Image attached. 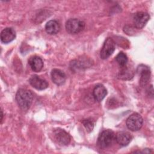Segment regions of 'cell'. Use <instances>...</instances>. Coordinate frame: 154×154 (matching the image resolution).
Masks as SVG:
<instances>
[{"mask_svg": "<svg viewBox=\"0 0 154 154\" xmlns=\"http://www.w3.org/2000/svg\"><path fill=\"white\" fill-rule=\"evenodd\" d=\"M115 48L116 45L114 40L110 37L107 38L105 40L102 46V48L100 50V58L103 60L108 58L109 56H111L112 54V53L115 51Z\"/></svg>", "mask_w": 154, "mask_h": 154, "instance_id": "5b68a950", "label": "cell"}, {"mask_svg": "<svg viewBox=\"0 0 154 154\" xmlns=\"http://www.w3.org/2000/svg\"><path fill=\"white\" fill-rule=\"evenodd\" d=\"M132 137L131 134L127 132H119L115 137L117 143L121 146H126L131 141Z\"/></svg>", "mask_w": 154, "mask_h": 154, "instance_id": "7c38bea8", "label": "cell"}, {"mask_svg": "<svg viewBox=\"0 0 154 154\" xmlns=\"http://www.w3.org/2000/svg\"><path fill=\"white\" fill-rule=\"evenodd\" d=\"M150 19V16L146 12H137L134 15L133 22L134 26L137 29L143 28Z\"/></svg>", "mask_w": 154, "mask_h": 154, "instance_id": "52a82bcc", "label": "cell"}, {"mask_svg": "<svg viewBox=\"0 0 154 154\" xmlns=\"http://www.w3.org/2000/svg\"><path fill=\"white\" fill-rule=\"evenodd\" d=\"M29 82L32 87L38 90H45L48 87V82L36 75H32L29 78Z\"/></svg>", "mask_w": 154, "mask_h": 154, "instance_id": "9c48e42d", "label": "cell"}, {"mask_svg": "<svg viewBox=\"0 0 154 154\" xmlns=\"http://www.w3.org/2000/svg\"><path fill=\"white\" fill-rule=\"evenodd\" d=\"M54 137L56 142L60 146L68 145L70 142V135L64 129L57 128L54 131Z\"/></svg>", "mask_w": 154, "mask_h": 154, "instance_id": "8992f818", "label": "cell"}, {"mask_svg": "<svg viewBox=\"0 0 154 154\" xmlns=\"http://www.w3.org/2000/svg\"><path fill=\"white\" fill-rule=\"evenodd\" d=\"M82 123L83 124L87 132H90L93 131L94 126V122L93 120H92L91 119L83 120L82 121Z\"/></svg>", "mask_w": 154, "mask_h": 154, "instance_id": "e0dca14e", "label": "cell"}, {"mask_svg": "<svg viewBox=\"0 0 154 154\" xmlns=\"http://www.w3.org/2000/svg\"><path fill=\"white\" fill-rule=\"evenodd\" d=\"M16 100L19 106L23 109H28L32 104L33 100L32 93L27 89H19L16 95Z\"/></svg>", "mask_w": 154, "mask_h": 154, "instance_id": "6da1fadb", "label": "cell"}, {"mask_svg": "<svg viewBox=\"0 0 154 154\" xmlns=\"http://www.w3.org/2000/svg\"><path fill=\"white\" fill-rule=\"evenodd\" d=\"M114 139L115 135L112 131L110 129L104 130L100 134L97 143L99 147L106 148L112 144Z\"/></svg>", "mask_w": 154, "mask_h": 154, "instance_id": "7a4b0ae2", "label": "cell"}, {"mask_svg": "<svg viewBox=\"0 0 154 154\" xmlns=\"http://www.w3.org/2000/svg\"><path fill=\"white\" fill-rule=\"evenodd\" d=\"M65 26L69 34H76L84 30L85 23L78 19H70L66 22Z\"/></svg>", "mask_w": 154, "mask_h": 154, "instance_id": "3957f363", "label": "cell"}, {"mask_svg": "<svg viewBox=\"0 0 154 154\" xmlns=\"http://www.w3.org/2000/svg\"><path fill=\"white\" fill-rule=\"evenodd\" d=\"M137 72L139 75H140V84L141 86L144 87L146 85L150 78V70L149 67L144 64H140L138 66Z\"/></svg>", "mask_w": 154, "mask_h": 154, "instance_id": "ba28073f", "label": "cell"}, {"mask_svg": "<svg viewBox=\"0 0 154 154\" xmlns=\"http://www.w3.org/2000/svg\"><path fill=\"white\" fill-rule=\"evenodd\" d=\"M116 60L118 63L119 66L122 67L127 64L128 59L127 55L124 52H120L117 55L116 57Z\"/></svg>", "mask_w": 154, "mask_h": 154, "instance_id": "2e32d148", "label": "cell"}, {"mask_svg": "<svg viewBox=\"0 0 154 154\" xmlns=\"http://www.w3.org/2000/svg\"><path fill=\"white\" fill-rule=\"evenodd\" d=\"M107 94L106 88L102 84H97L93 89V95L95 100L97 102L102 101Z\"/></svg>", "mask_w": 154, "mask_h": 154, "instance_id": "5bb4252c", "label": "cell"}, {"mask_svg": "<svg viewBox=\"0 0 154 154\" xmlns=\"http://www.w3.org/2000/svg\"><path fill=\"white\" fill-rule=\"evenodd\" d=\"M28 63L31 69L34 72H40L43 67L42 59L38 56H32L28 60Z\"/></svg>", "mask_w": 154, "mask_h": 154, "instance_id": "4fadbf2b", "label": "cell"}, {"mask_svg": "<svg viewBox=\"0 0 154 154\" xmlns=\"http://www.w3.org/2000/svg\"><path fill=\"white\" fill-rule=\"evenodd\" d=\"M132 72L128 69H123L120 72L119 75V77L121 79H130L131 78H132V76L131 75Z\"/></svg>", "mask_w": 154, "mask_h": 154, "instance_id": "ac0fdd59", "label": "cell"}, {"mask_svg": "<svg viewBox=\"0 0 154 154\" xmlns=\"http://www.w3.org/2000/svg\"><path fill=\"white\" fill-rule=\"evenodd\" d=\"M16 38V32L12 28H5L1 33V40L4 43H8Z\"/></svg>", "mask_w": 154, "mask_h": 154, "instance_id": "8fae6325", "label": "cell"}, {"mask_svg": "<svg viewBox=\"0 0 154 154\" xmlns=\"http://www.w3.org/2000/svg\"><path fill=\"white\" fill-rule=\"evenodd\" d=\"M2 117H3V114H2V111L1 110V122L2 121Z\"/></svg>", "mask_w": 154, "mask_h": 154, "instance_id": "d6986e66", "label": "cell"}, {"mask_svg": "<svg viewBox=\"0 0 154 154\" xmlns=\"http://www.w3.org/2000/svg\"><path fill=\"white\" fill-rule=\"evenodd\" d=\"M143 119L141 115L135 112L128 117L126 121L127 128L132 131H137L143 126Z\"/></svg>", "mask_w": 154, "mask_h": 154, "instance_id": "277c9868", "label": "cell"}, {"mask_svg": "<svg viewBox=\"0 0 154 154\" xmlns=\"http://www.w3.org/2000/svg\"><path fill=\"white\" fill-rule=\"evenodd\" d=\"M51 78L54 84L57 85H61L65 82L66 76L62 70L54 69L51 71Z\"/></svg>", "mask_w": 154, "mask_h": 154, "instance_id": "30bf717a", "label": "cell"}, {"mask_svg": "<svg viewBox=\"0 0 154 154\" xmlns=\"http://www.w3.org/2000/svg\"><path fill=\"white\" fill-rule=\"evenodd\" d=\"M60 29V24L55 20H51L48 21L45 25V30L46 32L50 35H54L57 34Z\"/></svg>", "mask_w": 154, "mask_h": 154, "instance_id": "9a60e30c", "label": "cell"}]
</instances>
